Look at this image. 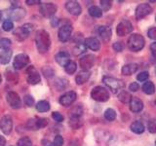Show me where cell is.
Wrapping results in <instances>:
<instances>
[{
  "instance_id": "cell-45",
  "label": "cell",
  "mask_w": 156,
  "mask_h": 146,
  "mask_svg": "<svg viewBox=\"0 0 156 146\" xmlns=\"http://www.w3.org/2000/svg\"><path fill=\"white\" fill-rule=\"evenodd\" d=\"M23 101H24V104H26L27 106H28V107H31V106L34 105V99L31 96H24Z\"/></svg>"
},
{
  "instance_id": "cell-10",
  "label": "cell",
  "mask_w": 156,
  "mask_h": 146,
  "mask_svg": "<svg viewBox=\"0 0 156 146\" xmlns=\"http://www.w3.org/2000/svg\"><path fill=\"white\" fill-rule=\"evenodd\" d=\"M152 12V8L150 7V5L147 3H143L140 4L136 9V19H141L148 16L149 14Z\"/></svg>"
},
{
  "instance_id": "cell-46",
  "label": "cell",
  "mask_w": 156,
  "mask_h": 146,
  "mask_svg": "<svg viewBox=\"0 0 156 146\" xmlns=\"http://www.w3.org/2000/svg\"><path fill=\"white\" fill-rule=\"evenodd\" d=\"M27 128L28 130H37L36 124H35V119H29V120H27Z\"/></svg>"
},
{
  "instance_id": "cell-43",
  "label": "cell",
  "mask_w": 156,
  "mask_h": 146,
  "mask_svg": "<svg viewBox=\"0 0 156 146\" xmlns=\"http://www.w3.org/2000/svg\"><path fill=\"white\" fill-rule=\"evenodd\" d=\"M100 3H101V7L104 11H108L111 8V1H109V0H101Z\"/></svg>"
},
{
  "instance_id": "cell-51",
  "label": "cell",
  "mask_w": 156,
  "mask_h": 146,
  "mask_svg": "<svg viewBox=\"0 0 156 146\" xmlns=\"http://www.w3.org/2000/svg\"><path fill=\"white\" fill-rule=\"evenodd\" d=\"M150 51H151V54H152V57L156 58V42L152 43L150 45Z\"/></svg>"
},
{
  "instance_id": "cell-48",
  "label": "cell",
  "mask_w": 156,
  "mask_h": 146,
  "mask_svg": "<svg viewBox=\"0 0 156 146\" xmlns=\"http://www.w3.org/2000/svg\"><path fill=\"white\" fill-rule=\"evenodd\" d=\"M147 35L150 39H153V40H156V27H151L148 29L147 31Z\"/></svg>"
},
{
  "instance_id": "cell-47",
  "label": "cell",
  "mask_w": 156,
  "mask_h": 146,
  "mask_svg": "<svg viewBox=\"0 0 156 146\" xmlns=\"http://www.w3.org/2000/svg\"><path fill=\"white\" fill-rule=\"evenodd\" d=\"M52 117L56 122H58V123H62V122L63 121V116L61 113H58V112H56V111L53 112Z\"/></svg>"
},
{
  "instance_id": "cell-59",
  "label": "cell",
  "mask_w": 156,
  "mask_h": 146,
  "mask_svg": "<svg viewBox=\"0 0 156 146\" xmlns=\"http://www.w3.org/2000/svg\"><path fill=\"white\" fill-rule=\"evenodd\" d=\"M155 104H156V99H155Z\"/></svg>"
},
{
  "instance_id": "cell-16",
  "label": "cell",
  "mask_w": 156,
  "mask_h": 146,
  "mask_svg": "<svg viewBox=\"0 0 156 146\" xmlns=\"http://www.w3.org/2000/svg\"><path fill=\"white\" fill-rule=\"evenodd\" d=\"M66 9L67 10V12L73 15V16H78L82 12L81 6L79 5L77 1H73V0H69L66 3Z\"/></svg>"
},
{
  "instance_id": "cell-21",
  "label": "cell",
  "mask_w": 156,
  "mask_h": 146,
  "mask_svg": "<svg viewBox=\"0 0 156 146\" xmlns=\"http://www.w3.org/2000/svg\"><path fill=\"white\" fill-rule=\"evenodd\" d=\"M90 76H91L90 71H87V70H82V71H80L77 74V76L75 77L76 84H78V85L84 84V83H86L88 80H89Z\"/></svg>"
},
{
  "instance_id": "cell-35",
  "label": "cell",
  "mask_w": 156,
  "mask_h": 146,
  "mask_svg": "<svg viewBox=\"0 0 156 146\" xmlns=\"http://www.w3.org/2000/svg\"><path fill=\"white\" fill-rule=\"evenodd\" d=\"M48 123L49 122H48L47 118H36L35 119V124H36L37 130L45 128V127H47Z\"/></svg>"
},
{
  "instance_id": "cell-41",
  "label": "cell",
  "mask_w": 156,
  "mask_h": 146,
  "mask_svg": "<svg viewBox=\"0 0 156 146\" xmlns=\"http://www.w3.org/2000/svg\"><path fill=\"white\" fill-rule=\"evenodd\" d=\"M70 113H71V116H74V117H81L82 116V113H83V109H82V107L80 105H78L76 107H74L71 111H70Z\"/></svg>"
},
{
  "instance_id": "cell-34",
  "label": "cell",
  "mask_w": 156,
  "mask_h": 146,
  "mask_svg": "<svg viewBox=\"0 0 156 146\" xmlns=\"http://www.w3.org/2000/svg\"><path fill=\"white\" fill-rule=\"evenodd\" d=\"M85 51H86V46H85V44H84V43H82V42H79V43H78L77 45L75 46L74 50H73V53H74V55L79 56V55H81V54L85 53Z\"/></svg>"
},
{
  "instance_id": "cell-19",
  "label": "cell",
  "mask_w": 156,
  "mask_h": 146,
  "mask_svg": "<svg viewBox=\"0 0 156 146\" xmlns=\"http://www.w3.org/2000/svg\"><path fill=\"white\" fill-rule=\"evenodd\" d=\"M98 34H99L100 37L104 41H108L111 38V35H112L111 28L108 26H99L98 27Z\"/></svg>"
},
{
  "instance_id": "cell-27",
  "label": "cell",
  "mask_w": 156,
  "mask_h": 146,
  "mask_svg": "<svg viewBox=\"0 0 156 146\" xmlns=\"http://www.w3.org/2000/svg\"><path fill=\"white\" fill-rule=\"evenodd\" d=\"M36 109L39 112H47L50 110V103L46 100H40L36 103Z\"/></svg>"
},
{
  "instance_id": "cell-2",
  "label": "cell",
  "mask_w": 156,
  "mask_h": 146,
  "mask_svg": "<svg viewBox=\"0 0 156 146\" xmlns=\"http://www.w3.org/2000/svg\"><path fill=\"white\" fill-rule=\"evenodd\" d=\"M102 82L105 83L106 87L108 88L113 94H117V92L123 89L125 86L123 81H121L114 77H110V76H105L102 78Z\"/></svg>"
},
{
  "instance_id": "cell-12",
  "label": "cell",
  "mask_w": 156,
  "mask_h": 146,
  "mask_svg": "<svg viewBox=\"0 0 156 146\" xmlns=\"http://www.w3.org/2000/svg\"><path fill=\"white\" fill-rule=\"evenodd\" d=\"M7 101L10 104V106L14 109H18L22 105V100L20 96L16 92H9L7 94Z\"/></svg>"
},
{
  "instance_id": "cell-32",
  "label": "cell",
  "mask_w": 156,
  "mask_h": 146,
  "mask_svg": "<svg viewBox=\"0 0 156 146\" xmlns=\"http://www.w3.org/2000/svg\"><path fill=\"white\" fill-rule=\"evenodd\" d=\"M65 69H66V72L67 73V74H73L76 69H77V64H76V62L75 61H70L69 62L67 63V64L65 66Z\"/></svg>"
},
{
  "instance_id": "cell-13",
  "label": "cell",
  "mask_w": 156,
  "mask_h": 146,
  "mask_svg": "<svg viewBox=\"0 0 156 146\" xmlns=\"http://www.w3.org/2000/svg\"><path fill=\"white\" fill-rule=\"evenodd\" d=\"M76 97H77V95L75 92L73 91H70V92H66L65 95H62L61 97H60V103L62 105V106H70L73 102L76 100Z\"/></svg>"
},
{
  "instance_id": "cell-33",
  "label": "cell",
  "mask_w": 156,
  "mask_h": 146,
  "mask_svg": "<svg viewBox=\"0 0 156 146\" xmlns=\"http://www.w3.org/2000/svg\"><path fill=\"white\" fill-rule=\"evenodd\" d=\"M105 118L107 121H114L115 118H116V112H115V110L112 109V108L106 109L105 112Z\"/></svg>"
},
{
  "instance_id": "cell-3",
  "label": "cell",
  "mask_w": 156,
  "mask_h": 146,
  "mask_svg": "<svg viewBox=\"0 0 156 146\" xmlns=\"http://www.w3.org/2000/svg\"><path fill=\"white\" fill-rule=\"evenodd\" d=\"M128 47L131 51L139 52L144 47V39L138 33L131 35L128 39Z\"/></svg>"
},
{
  "instance_id": "cell-15",
  "label": "cell",
  "mask_w": 156,
  "mask_h": 146,
  "mask_svg": "<svg viewBox=\"0 0 156 146\" xmlns=\"http://www.w3.org/2000/svg\"><path fill=\"white\" fill-rule=\"evenodd\" d=\"M79 63L83 70L89 71V69L93 67V65H94V63H95V57L93 55H86L80 58Z\"/></svg>"
},
{
  "instance_id": "cell-37",
  "label": "cell",
  "mask_w": 156,
  "mask_h": 146,
  "mask_svg": "<svg viewBox=\"0 0 156 146\" xmlns=\"http://www.w3.org/2000/svg\"><path fill=\"white\" fill-rule=\"evenodd\" d=\"M2 28H3V30H5V31L12 30V29L14 28V23L12 22V19H5V21L3 22V23H2Z\"/></svg>"
},
{
  "instance_id": "cell-17",
  "label": "cell",
  "mask_w": 156,
  "mask_h": 146,
  "mask_svg": "<svg viewBox=\"0 0 156 146\" xmlns=\"http://www.w3.org/2000/svg\"><path fill=\"white\" fill-rule=\"evenodd\" d=\"M55 60H56L57 63H58L60 65L65 67L67 63L70 61V56H69V54H68L67 52L61 51L56 55Z\"/></svg>"
},
{
  "instance_id": "cell-60",
  "label": "cell",
  "mask_w": 156,
  "mask_h": 146,
  "mask_svg": "<svg viewBox=\"0 0 156 146\" xmlns=\"http://www.w3.org/2000/svg\"><path fill=\"white\" fill-rule=\"evenodd\" d=\"M155 19H156V17H155Z\"/></svg>"
},
{
  "instance_id": "cell-14",
  "label": "cell",
  "mask_w": 156,
  "mask_h": 146,
  "mask_svg": "<svg viewBox=\"0 0 156 146\" xmlns=\"http://www.w3.org/2000/svg\"><path fill=\"white\" fill-rule=\"evenodd\" d=\"M27 81L28 84H31V85H36L38 84L39 82L41 81V77L39 75V73L35 70V68L33 66H30L27 69Z\"/></svg>"
},
{
  "instance_id": "cell-20",
  "label": "cell",
  "mask_w": 156,
  "mask_h": 146,
  "mask_svg": "<svg viewBox=\"0 0 156 146\" xmlns=\"http://www.w3.org/2000/svg\"><path fill=\"white\" fill-rule=\"evenodd\" d=\"M85 46L92 51H99L101 48V43L96 37H89L85 39Z\"/></svg>"
},
{
  "instance_id": "cell-31",
  "label": "cell",
  "mask_w": 156,
  "mask_h": 146,
  "mask_svg": "<svg viewBox=\"0 0 156 146\" xmlns=\"http://www.w3.org/2000/svg\"><path fill=\"white\" fill-rule=\"evenodd\" d=\"M118 99L122 102V103H129L132 99V96L128 92L122 91L118 95Z\"/></svg>"
},
{
  "instance_id": "cell-36",
  "label": "cell",
  "mask_w": 156,
  "mask_h": 146,
  "mask_svg": "<svg viewBox=\"0 0 156 146\" xmlns=\"http://www.w3.org/2000/svg\"><path fill=\"white\" fill-rule=\"evenodd\" d=\"M18 146H32V142L29 137L27 136H23V137L20 138L17 142Z\"/></svg>"
},
{
  "instance_id": "cell-38",
  "label": "cell",
  "mask_w": 156,
  "mask_h": 146,
  "mask_svg": "<svg viewBox=\"0 0 156 146\" xmlns=\"http://www.w3.org/2000/svg\"><path fill=\"white\" fill-rule=\"evenodd\" d=\"M11 40L8 38H0V49H8L11 46Z\"/></svg>"
},
{
  "instance_id": "cell-24",
  "label": "cell",
  "mask_w": 156,
  "mask_h": 146,
  "mask_svg": "<svg viewBox=\"0 0 156 146\" xmlns=\"http://www.w3.org/2000/svg\"><path fill=\"white\" fill-rule=\"evenodd\" d=\"M10 16L15 21H20L26 16V10L23 8H15L10 13Z\"/></svg>"
},
{
  "instance_id": "cell-7",
  "label": "cell",
  "mask_w": 156,
  "mask_h": 146,
  "mask_svg": "<svg viewBox=\"0 0 156 146\" xmlns=\"http://www.w3.org/2000/svg\"><path fill=\"white\" fill-rule=\"evenodd\" d=\"M29 62V57L26 54H19L14 58L13 61V67L15 69H22L26 67Z\"/></svg>"
},
{
  "instance_id": "cell-54",
  "label": "cell",
  "mask_w": 156,
  "mask_h": 146,
  "mask_svg": "<svg viewBox=\"0 0 156 146\" xmlns=\"http://www.w3.org/2000/svg\"><path fill=\"white\" fill-rule=\"evenodd\" d=\"M5 144H6V139L3 136H0V146H5Z\"/></svg>"
},
{
  "instance_id": "cell-6",
  "label": "cell",
  "mask_w": 156,
  "mask_h": 146,
  "mask_svg": "<svg viewBox=\"0 0 156 146\" xmlns=\"http://www.w3.org/2000/svg\"><path fill=\"white\" fill-rule=\"evenodd\" d=\"M132 30H133V26L127 19H123L122 22H120L116 27V33L119 36H125L127 34L131 33Z\"/></svg>"
},
{
  "instance_id": "cell-58",
  "label": "cell",
  "mask_w": 156,
  "mask_h": 146,
  "mask_svg": "<svg viewBox=\"0 0 156 146\" xmlns=\"http://www.w3.org/2000/svg\"><path fill=\"white\" fill-rule=\"evenodd\" d=\"M155 145H156V140H155Z\"/></svg>"
},
{
  "instance_id": "cell-11",
  "label": "cell",
  "mask_w": 156,
  "mask_h": 146,
  "mask_svg": "<svg viewBox=\"0 0 156 146\" xmlns=\"http://www.w3.org/2000/svg\"><path fill=\"white\" fill-rule=\"evenodd\" d=\"M71 32H72V26L70 24H65V26L60 27L58 32V37L60 39V41L65 43L69 40V38L71 36Z\"/></svg>"
},
{
  "instance_id": "cell-42",
  "label": "cell",
  "mask_w": 156,
  "mask_h": 146,
  "mask_svg": "<svg viewBox=\"0 0 156 146\" xmlns=\"http://www.w3.org/2000/svg\"><path fill=\"white\" fill-rule=\"evenodd\" d=\"M148 78H149V73L147 71L140 72V74L136 76V79H138V81H140V82H144L147 80Z\"/></svg>"
},
{
  "instance_id": "cell-4",
  "label": "cell",
  "mask_w": 156,
  "mask_h": 146,
  "mask_svg": "<svg viewBox=\"0 0 156 146\" xmlns=\"http://www.w3.org/2000/svg\"><path fill=\"white\" fill-rule=\"evenodd\" d=\"M91 97L96 101L105 102L109 99V92L105 88L101 86L95 87L91 92Z\"/></svg>"
},
{
  "instance_id": "cell-30",
  "label": "cell",
  "mask_w": 156,
  "mask_h": 146,
  "mask_svg": "<svg viewBox=\"0 0 156 146\" xmlns=\"http://www.w3.org/2000/svg\"><path fill=\"white\" fill-rule=\"evenodd\" d=\"M88 12H89L90 16H92L93 18H101L102 16L101 9L98 6H91L89 10H88Z\"/></svg>"
},
{
  "instance_id": "cell-56",
  "label": "cell",
  "mask_w": 156,
  "mask_h": 146,
  "mask_svg": "<svg viewBox=\"0 0 156 146\" xmlns=\"http://www.w3.org/2000/svg\"><path fill=\"white\" fill-rule=\"evenodd\" d=\"M1 81H2V77H1V75H0V83H1Z\"/></svg>"
},
{
  "instance_id": "cell-8",
  "label": "cell",
  "mask_w": 156,
  "mask_h": 146,
  "mask_svg": "<svg viewBox=\"0 0 156 146\" xmlns=\"http://www.w3.org/2000/svg\"><path fill=\"white\" fill-rule=\"evenodd\" d=\"M0 129L4 134H10L13 130V120L11 116L5 115L0 120Z\"/></svg>"
},
{
  "instance_id": "cell-5",
  "label": "cell",
  "mask_w": 156,
  "mask_h": 146,
  "mask_svg": "<svg viewBox=\"0 0 156 146\" xmlns=\"http://www.w3.org/2000/svg\"><path fill=\"white\" fill-rule=\"evenodd\" d=\"M32 30H33L32 24L26 23V24H23V26L17 28L16 30L14 31V35L18 40H24V39L29 36V34L31 33Z\"/></svg>"
},
{
  "instance_id": "cell-44",
  "label": "cell",
  "mask_w": 156,
  "mask_h": 146,
  "mask_svg": "<svg viewBox=\"0 0 156 146\" xmlns=\"http://www.w3.org/2000/svg\"><path fill=\"white\" fill-rule=\"evenodd\" d=\"M63 144V138L62 136L58 134L55 136V138H54V141H53V145L54 146H62Z\"/></svg>"
},
{
  "instance_id": "cell-53",
  "label": "cell",
  "mask_w": 156,
  "mask_h": 146,
  "mask_svg": "<svg viewBox=\"0 0 156 146\" xmlns=\"http://www.w3.org/2000/svg\"><path fill=\"white\" fill-rule=\"evenodd\" d=\"M26 3L27 5H34V4H41V1H39V0H27Z\"/></svg>"
},
{
  "instance_id": "cell-55",
  "label": "cell",
  "mask_w": 156,
  "mask_h": 146,
  "mask_svg": "<svg viewBox=\"0 0 156 146\" xmlns=\"http://www.w3.org/2000/svg\"><path fill=\"white\" fill-rule=\"evenodd\" d=\"M1 18H2V13L0 12V19H1Z\"/></svg>"
},
{
  "instance_id": "cell-39",
  "label": "cell",
  "mask_w": 156,
  "mask_h": 146,
  "mask_svg": "<svg viewBox=\"0 0 156 146\" xmlns=\"http://www.w3.org/2000/svg\"><path fill=\"white\" fill-rule=\"evenodd\" d=\"M148 131L151 134H156V119H151L147 124Z\"/></svg>"
},
{
  "instance_id": "cell-28",
  "label": "cell",
  "mask_w": 156,
  "mask_h": 146,
  "mask_svg": "<svg viewBox=\"0 0 156 146\" xmlns=\"http://www.w3.org/2000/svg\"><path fill=\"white\" fill-rule=\"evenodd\" d=\"M143 91L146 95H152L155 92V86H154L153 83L150 82V81L145 82L143 85Z\"/></svg>"
},
{
  "instance_id": "cell-50",
  "label": "cell",
  "mask_w": 156,
  "mask_h": 146,
  "mask_svg": "<svg viewBox=\"0 0 156 146\" xmlns=\"http://www.w3.org/2000/svg\"><path fill=\"white\" fill-rule=\"evenodd\" d=\"M139 89H140V85H139L136 82L131 83L130 86H129V90H130L131 92H136Z\"/></svg>"
},
{
  "instance_id": "cell-57",
  "label": "cell",
  "mask_w": 156,
  "mask_h": 146,
  "mask_svg": "<svg viewBox=\"0 0 156 146\" xmlns=\"http://www.w3.org/2000/svg\"><path fill=\"white\" fill-rule=\"evenodd\" d=\"M155 75H156V68H155Z\"/></svg>"
},
{
  "instance_id": "cell-1",
  "label": "cell",
  "mask_w": 156,
  "mask_h": 146,
  "mask_svg": "<svg viewBox=\"0 0 156 146\" xmlns=\"http://www.w3.org/2000/svg\"><path fill=\"white\" fill-rule=\"evenodd\" d=\"M35 44L39 52L42 54L47 53L51 46V38L49 33L44 29L37 30L35 34Z\"/></svg>"
},
{
  "instance_id": "cell-23",
  "label": "cell",
  "mask_w": 156,
  "mask_h": 146,
  "mask_svg": "<svg viewBox=\"0 0 156 146\" xmlns=\"http://www.w3.org/2000/svg\"><path fill=\"white\" fill-rule=\"evenodd\" d=\"M13 55V52L10 48L8 49H4V50L0 54V62L2 64H7L9 63V61H11V57Z\"/></svg>"
},
{
  "instance_id": "cell-40",
  "label": "cell",
  "mask_w": 156,
  "mask_h": 146,
  "mask_svg": "<svg viewBox=\"0 0 156 146\" xmlns=\"http://www.w3.org/2000/svg\"><path fill=\"white\" fill-rule=\"evenodd\" d=\"M6 78L7 80L10 82H14V83H17L18 82V74L15 72L12 71H8L7 74H6Z\"/></svg>"
},
{
  "instance_id": "cell-52",
  "label": "cell",
  "mask_w": 156,
  "mask_h": 146,
  "mask_svg": "<svg viewBox=\"0 0 156 146\" xmlns=\"http://www.w3.org/2000/svg\"><path fill=\"white\" fill-rule=\"evenodd\" d=\"M60 23V19H58V18H54L52 19V21H51V24L54 26V27H56L58 26V24Z\"/></svg>"
},
{
  "instance_id": "cell-49",
  "label": "cell",
  "mask_w": 156,
  "mask_h": 146,
  "mask_svg": "<svg viewBox=\"0 0 156 146\" xmlns=\"http://www.w3.org/2000/svg\"><path fill=\"white\" fill-rule=\"evenodd\" d=\"M112 48H113L114 51H116V52H121L123 50V44L121 42H115L113 44V46H112Z\"/></svg>"
},
{
  "instance_id": "cell-22",
  "label": "cell",
  "mask_w": 156,
  "mask_h": 146,
  "mask_svg": "<svg viewBox=\"0 0 156 146\" xmlns=\"http://www.w3.org/2000/svg\"><path fill=\"white\" fill-rule=\"evenodd\" d=\"M138 69H139V65L136 64V63H129V64H126L122 67L121 72L123 75L130 76L133 74V73H135Z\"/></svg>"
},
{
  "instance_id": "cell-9",
  "label": "cell",
  "mask_w": 156,
  "mask_h": 146,
  "mask_svg": "<svg viewBox=\"0 0 156 146\" xmlns=\"http://www.w3.org/2000/svg\"><path fill=\"white\" fill-rule=\"evenodd\" d=\"M39 11H40V14L43 17L51 18L57 12V6L53 3H44L40 5Z\"/></svg>"
},
{
  "instance_id": "cell-29",
  "label": "cell",
  "mask_w": 156,
  "mask_h": 146,
  "mask_svg": "<svg viewBox=\"0 0 156 146\" xmlns=\"http://www.w3.org/2000/svg\"><path fill=\"white\" fill-rule=\"evenodd\" d=\"M55 86L58 91H62L68 86V81L65 78H58L55 81Z\"/></svg>"
},
{
  "instance_id": "cell-25",
  "label": "cell",
  "mask_w": 156,
  "mask_h": 146,
  "mask_svg": "<svg viewBox=\"0 0 156 146\" xmlns=\"http://www.w3.org/2000/svg\"><path fill=\"white\" fill-rule=\"evenodd\" d=\"M144 130H145L144 126L140 121H135L131 125V130L133 131V133L136 134H143L144 131Z\"/></svg>"
},
{
  "instance_id": "cell-26",
  "label": "cell",
  "mask_w": 156,
  "mask_h": 146,
  "mask_svg": "<svg viewBox=\"0 0 156 146\" xmlns=\"http://www.w3.org/2000/svg\"><path fill=\"white\" fill-rule=\"evenodd\" d=\"M69 126L71 127L72 129L77 130L81 128L83 126V121L81 119V117H74V116H71L70 117V120H69Z\"/></svg>"
},
{
  "instance_id": "cell-18",
  "label": "cell",
  "mask_w": 156,
  "mask_h": 146,
  "mask_svg": "<svg viewBox=\"0 0 156 146\" xmlns=\"http://www.w3.org/2000/svg\"><path fill=\"white\" fill-rule=\"evenodd\" d=\"M129 104H130V110L132 112H134V113H139V112H140L144 109V102L140 99H136V97H132Z\"/></svg>"
}]
</instances>
